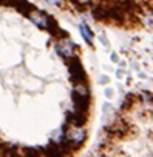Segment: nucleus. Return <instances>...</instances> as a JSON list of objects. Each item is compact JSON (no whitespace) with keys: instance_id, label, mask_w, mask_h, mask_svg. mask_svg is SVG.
<instances>
[{"instance_id":"f257e3e1","label":"nucleus","mask_w":153,"mask_h":157,"mask_svg":"<svg viewBox=\"0 0 153 157\" xmlns=\"http://www.w3.org/2000/svg\"><path fill=\"white\" fill-rule=\"evenodd\" d=\"M28 17H30V20H31L34 25H37L39 28L48 29V28L51 26V20H50V17H48L46 14H43L42 11H33V13L28 14Z\"/></svg>"},{"instance_id":"f03ea898","label":"nucleus","mask_w":153,"mask_h":157,"mask_svg":"<svg viewBox=\"0 0 153 157\" xmlns=\"http://www.w3.org/2000/svg\"><path fill=\"white\" fill-rule=\"evenodd\" d=\"M57 52L63 57H73L74 56V45L70 40H60L56 46Z\"/></svg>"},{"instance_id":"7ed1b4c3","label":"nucleus","mask_w":153,"mask_h":157,"mask_svg":"<svg viewBox=\"0 0 153 157\" xmlns=\"http://www.w3.org/2000/svg\"><path fill=\"white\" fill-rule=\"evenodd\" d=\"M84 131L79 129V128H71V131L66 134V139L71 140V142H82L84 140Z\"/></svg>"},{"instance_id":"20e7f679","label":"nucleus","mask_w":153,"mask_h":157,"mask_svg":"<svg viewBox=\"0 0 153 157\" xmlns=\"http://www.w3.org/2000/svg\"><path fill=\"white\" fill-rule=\"evenodd\" d=\"M79 29H81V34H82V37L85 39V42H87V43H93V33L90 31V28H88L85 23H82V25L79 26Z\"/></svg>"}]
</instances>
